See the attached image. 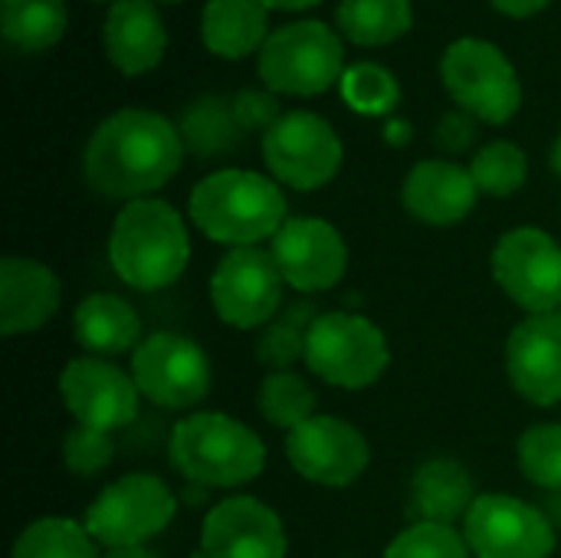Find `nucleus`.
Wrapping results in <instances>:
<instances>
[{
	"mask_svg": "<svg viewBox=\"0 0 561 558\" xmlns=\"http://www.w3.org/2000/svg\"><path fill=\"white\" fill-rule=\"evenodd\" d=\"M184 161L181 132L158 112L122 109L85 145V181L118 201H141L164 187Z\"/></svg>",
	"mask_w": 561,
	"mask_h": 558,
	"instance_id": "nucleus-1",
	"label": "nucleus"
},
{
	"mask_svg": "<svg viewBox=\"0 0 561 558\" xmlns=\"http://www.w3.org/2000/svg\"><path fill=\"white\" fill-rule=\"evenodd\" d=\"M108 260L122 283L135 289L171 286L191 260V237L184 217L158 197L128 201L125 210L115 217L108 237Z\"/></svg>",
	"mask_w": 561,
	"mask_h": 558,
	"instance_id": "nucleus-2",
	"label": "nucleus"
},
{
	"mask_svg": "<svg viewBox=\"0 0 561 558\" xmlns=\"http://www.w3.org/2000/svg\"><path fill=\"white\" fill-rule=\"evenodd\" d=\"M191 217L217 243L253 247L283 230L286 197L256 171H214L191 191Z\"/></svg>",
	"mask_w": 561,
	"mask_h": 558,
	"instance_id": "nucleus-3",
	"label": "nucleus"
},
{
	"mask_svg": "<svg viewBox=\"0 0 561 558\" xmlns=\"http://www.w3.org/2000/svg\"><path fill=\"white\" fill-rule=\"evenodd\" d=\"M171 464L187 483L227 490L260 477L266 451L247 424L204 411L184 418L171 431Z\"/></svg>",
	"mask_w": 561,
	"mask_h": 558,
	"instance_id": "nucleus-4",
	"label": "nucleus"
},
{
	"mask_svg": "<svg viewBox=\"0 0 561 558\" xmlns=\"http://www.w3.org/2000/svg\"><path fill=\"white\" fill-rule=\"evenodd\" d=\"M256 72L270 92L322 95L345 76V49L332 26L319 20H296L266 36Z\"/></svg>",
	"mask_w": 561,
	"mask_h": 558,
	"instance_id": "nucleus-5",
	"label": "nucleus"
},
{
	"mask_svg": "<svg viewBox=\"0 0 561 558\" xmlns=\"http://www.w3.org/2000/svg\"><path fill=\"white\" fill-rule=\"evenodd\" d=\"M440 79L454 102L486 125L510 122L523 105V82L510 56L480 36H460L447 46Z\"/></svg>",
	"mask_w": 561,
	"mask_h": 558,
	"instance_id": "nucleus-6",
	"label": "nucleus"
},
{
	"mask_svg": "<svg viewBox=\"0 0 561 558\" xmlns=\"http://www.w3.org/2000/svg\"><path fill=\"white\" fill-rule=\"evenodd\" d=\"M306 365L335 388H368L388 368L385 332L365 316L325 312L306 326Z\"/></svg>",
	"mask_w": 561,
	"mask_h": 558,
	"instance_id": "nucleus-7",
	"label": "nucleus"
},
{
	"mask_svg": "<svg viewBox=\"0 0 561 558\" xmlns=\"http://www.w3.org/2000/svg\"><path fill=\"white\" fill-rule=\"evenodd\" d=\"M174 493L151 474H131L105 487L85 513V529L108 549H138L174 520Z\"/></svg>",
	"mask_w": 561,
	"mask_h": 558,
	"instance_id": "nucleus-8",
	"label": "nucleus"
},
{
	"mask_svg": "<svg viewBox=\"0 0 561 558\" xmlns=\"http://www.w3.org/2000/svg\"><path fill=\"white\" fill-rule=\"evenodd\" d=\"M342 138L316 112H286L263 135V161L296 191L325 187L342 168Z\"/></svg>",
	"mask_w": 561,
	"mask_h": 558,
	"instance_id": "nucleus-9",
	"label": "nucleus"
},
{
	"mask_svg": "<svg viewBox=\"0 0 561 558\" xmlns=\"http://www.w3.org/2000/svg\"><path fill=\"white\" fill-rule=\"evenodd\" d=\"M493 276L503 293L533 316L561 309V247L539 227L510 230L496 243Z\"/></svg>",
	"mask_w": 561,
	"mask_h": 558,
	"instance_id": "nucleus-10",
	"label": "nucleus"
},
{
	"mask_svg": "<svg viewBox=\"0 0 561 558\" xmlns=\"http://www.w3.org/2000/svg\"><path fill=\"white\" fill-rule=\"evenodd\" d=\"M463 539L477 558H549L556 529L549 516L516 497H477L463 520Z\"/></svg>",
	"mask_w": 561,
	"mask_h": 558,
	"instance_id": "nucleus-11",
	"label": "nucleus"
},
{
	"mask_svg": "<svg viewBox=\"0 0 561 558\" xmlns=\"http://www.w3.org/2000/svg\"><path fill=\"white\" fill-rule=\"evenodd\" d=\"M131 378L148 401L171 411L201 405L214 382L201 345L174 332H158L135 349Z\"/></svg>",
	"mask_w": 561,
	"mask_h": 558,
	"instance_id": "nucleus-12",
	"label": "nucleus"
},
{
	"mask_svg": "<svg viewBox=\"0 0 561 558\" xmlns=\"http://www.w3.org/2000/svg\"><path fill=\"white\" fill-rule=\"evenodd\" d=\"M283 273L270 250L237 247L227 253L210 280V299L217 316L233 329L270 326L283 303Z\"/></svg>",
	"mask_w": 561,
	"mask_h": 558,
	"instance_id": "nucleus-13",
	"label": "nucleus"
},
{
	"mask_svg": "<svg viewBox=\"0 0 561 558\" xmlns=\"http://www.w3.org/2000/svg\"><path fill=\"white\" fill-rule=\"evenodd\" d=\"M286 460L299 477L319 487H348L355 483L368 460V441L339 418H309L286 437Z\"/></svg>",
	"mask_w": 561,
	"mask_h": 558,
	"instance_id": "nucleus-14",
	"label": "nucleus"
},
{
	"mask_svg": "<svg viewBox=\"0 0 561 558\" xmlns=\"http://www.w3.org/2000/svg\"><path fill=\"white\" fill-rule=\"evenodd\" d=\"M283 280L299 293L332 289L348 266L342 234L319 217H289L270 247Z\"/></svg>",
	"mask_w": 561,
	"mask_h": 558,
	"instance_id": "nucleus-15",
	"label": "nucleus"
},
{
	"mask_svg": "<svg viewBox=\"0 0 561 558\" xmlns=\"http://www.w3.org/2000/svg\"><path fill=\"white\" fill-rule=\"evenodd\" d=\"M62 401L82 428L118 431L138 418V385L102 358H72L59 378Z\"/></svg>",
	"mask_w": 561,
	"mask_h": 558,
	"instance_id": "nucleus-16",
	"label": "nucleus"
},
{
	"mask_svg": "<svg viewBox=\"0 0 561 558\" xmlns=\"http://www.w3.org/2000/svg\"><path fill=\"white\" fill-rule=\"evenodd\" d=\"M201 558H286L283 523L253 497L224 500L204 520Z\"/></svg>",
	"mask_w": 561,
	"mask_h": 558,
	"instance_id": "nucleus-17",
	"label": "nucleus"
},
{
	"mask_svg": "<svg viewBox=\"0 0 561 558\" xmlns=\"http://www.w3.org/2000/svg\"><path fill=\"white\" fill-rule=\"evenodd\" d=\"M506 372L513 388L539 405L561 401V312L519 322L506 342Z\"/></svg>",
	"mask_w": 561,
	"mask_h": 558,
	"instance_id": "nucleus-18",
	"label": "nucleus"
},
{
	"mask_svg": "<svg viewBox=\"0 0 561 558\" xmlns=\"http://www.w3.org/2000/svg\"><path fill=\"white\" fill-rule=\"evenodd\" d=\"M102 43L122 76H145L164 59L168 30L151 0H118L105 16Z\"/></svg>",
	"mask_w": 561,
	"mask_h": 558,
	"instance_id": "nucleus-19",
	"label": "nucleus"
},
{
	"mask_svg": "<svg viewBox=\"0 0 561 558\" xmlns=\"http://www.w3.org/2000/svg\"><path fill=\"white\" fill-rule=\"evenodd\" d=\"M477 184L470 168L454 161H421L404 181V207L411 217L431 227L460 224L477 204Z\"/></svg>",
	"mask_w": 561,
	"mask_h": 558,
	"instance_id": "nucleus-20",
	"label": "nucleus"
},
{
	"mask_svg": "<svg viewBox=\"0 0 561 558\" xmlns=\"http://www.w3.org/2000/svg\"><path fill=\"white\" fill-rule=\"evenodd\" d=\"M59 309V280L49 266L7 257L0 263V332L20 335L46 326Z\"/></svg>",
	"mask_w": 561,
	"mask_h": 558,
	"instance_id": "nucleus-21",
	"label": "nucleus"
},
{
	"mask_svg": "<svg viewBox=\"0 0 561 558\" xmlns=\"http://www.w3.org/2000/svg\"><path fill=\"white\" fill-rule=\"evenodd\" d=\"M72 335L92 355H125L141 345V319L125 299L95 293L76 306Z\"/></svg>",
	"mask_w": 561,
	"mask_h": 558,
	"instance_id": "nucleus-22",
	"label": "nucleus"
},
{
	"mask_svg": "<svg viewBox=\"0 0 561 558\" xmlns=\"http://www.w3.org/2000/svg\"><path fill=\"white\" fill-rule=\"evenodd\" d=\"M473 497V480L457 460H427L411 480V516L417 523L450 526L454 520H467Z\"/></svg>",
	"mask_w": 561,
	"mask_h": 558,
	"instance_id": "nucleus-23",
	"label": "nucleus"
},
{
	"mask_svg": "<svg viewBox=\"0 0 561 558\" xmlns=\"http://www.w3.org/2000/svg\"><path fill=\"white\" fill-rule=\"evenodd\" d=\"M266 7L260 0H207L201 39L220 59H243L266 43Z\"/></svg>",
	"mask_w": 561,
	"mask_h": 558,
	"instance_id": "nucleus-24",
	"label": "nucleus"
},
{
	"mask_svg": "<svg viewBox=\"0 0 561 558\" xmlns=\"http://www.w3.org/2000/svg\"><path fill=\"white\" fill-rule=\"evenodd\" d=\"M335 23L355 46H388L411 30L414 10L411 0H342Z\"/></svg>",
	"mask_w": 561,
	"mask_h": 558,
	"instance_id": "nucleus-25",
	"label": "nucleus"
},
{
	"mask_svg": "<svg viewBox=\"0 0 561 558\" xmlns=\"http://www.w3.org/2000/svg\"><path fill=\"white\" fill-rule=\"evenodd\" d=\"M0 30L23 53H43L66 33V0H0Z\"/></svg>",
	"mask_w": 561,
	"mask_h": 558,
	"instance_id": "nucleus-26",
	"label": "nucleus"
},
{
	"mask_svg": "<svg viewBox=\"0 0 561 558\" xmlns=\"http://www.w3.org/2000/svg\"><path fill=\"white\" fill-rule=\"evenodd\" d=\"M178 132L184 138V148H191L201 158L227 155L243 138V128L233 115V102H224L217 95H207V99H197L194 105H187Z\"/></svg>",
	"mask_w": 561,
	"mask_h": 558,
	"instance_id": "nucleus-27",
	"label": "nucleus"
},
{
	"mask_svg": "<svg viewBox=\"0 0 561 558\" xmlns=\"http://www.w3.org/2000/svg\"><path fill=\"white\" fill-rule=\"evenodd\" d=\"M13 558H99V553L85 526L62 516H46L20 533Z\"/></svg>",
	"mask_w": 561,
	"mask_h": 558,
	"instance_id": "nucleus-28",
	"label": "nucleus"
},
{
	"mask_svg": "<svg viewBox=\"0 0 561 558\" xmlns=\"http://www.w3.org/2000/svg\"><path fill=\"white\" fill-rule=\"evenodd\" d=\"M256 405H260V414L273 428H286V431H296L299 424L316 418V391L296 372L266 375L263 385H260Z\"/></svg>",
	"mask_w": 561,
	"mask_h": 558,
	"instance_id": "nucleus-29",
	"label": "nucleus"
},
{
	"mask_svg": "<svg viewBox=\"0 0 561 558\" xmlns=\"http://www.w3.org/2000/svg\"><path fill=\"white\" fill-rule=\"evenodd\" d=\"M470 174H473L477 191H483L490 197H510L526 184L529 161H526V151L519 145L493 141V145H486V148H480L473 155Z\"/></svg>",
	"mask_w": 561,
	"mask_h": 558,
	"instance_id": "nucleus-30",
	"label": "nucleus"
},
{
	"mask_svg": "<svg viewBox=\"0 0 561 558\" xmlns=\"http://www.w3.org/2000/svg\"><path fill=\"white\" fill-rule=\"evenodd\" d=\"M342 99L362 115H388L401 102V86L385 66L358 62L342 76Z\"/></svg>",
	"mask_w": 561,
	"mask_h": 558,
	"instance_id": "nucleus-31",
	"label": "nucleus"
},
{
	"mask_svg": "<svg viewBox=\"0 0 561 558\" xmlns=\"http://www.w3.org/2000/svg\"><path fill=\"white\" fill-rule=\"evenodd\" d=\"M519 470L542 490L561 493V424H536L519 437Z\"/></svg>",
	"mask_w": 561,
	"mask_h": 558,
	"instance_id": "nucleus-32",
	"label": "nucleus"
},
{
	"mask_svg": "<svg viewBox=\"0 0 561 558\" xmlns=\"http://www.w3.org/2000/svg\"><path fill=\"white\" fill-rule=\"evenodd\" d=\"M385 558H470V546L450 526L414 523L388 546Z\"/></svg>",
	"mask_w": 561,
	"mask_h": 558,
	"instance_id": "nucleus-33",
	"label": "nucleus"
},
{
	"mask_svg": "<svg viewBox=\"0 0 561 558\" xmlns=\"http://www.w3.org/2000/svg\"><path fill=\"white\" fill-rule=\"evenodd\" d=\"M112 457H115V444L105 431L76 424L62 441V460L79 477H92V474L105 470L112 464Z\"/></svg>",
	"mask_w": 561,
	"mask_h": 558,
	"instance_id": "nucleus-34",
	"label": "nucleus"
},
{
	"mask_svg": "<svg viewBox=\"0 0 561 558\" xmlns=\"http://www.w3.org/2000/svg\"><path fill=\"white\" fill-rule=\"evenodd\" d=\"M306 355V332L296 322H270L263 339L256 342V358L273 365L276 372H289L296 358Z\"/></svg>",
	"mask_w": 561,
	"mask_h": 558,
	"instance_id": "nucleus-35",
	"label": "nucleus"
},
{
	"mask_svg": "<svg viewBox=\"0 0 561 558\" xmlns=\"http://www.w3.org/2000/svg\"><path fill=\"white\" fill-rule=\"evenodd\" d=\"M233 115H237V122H240L243 132H260L263 128V135L283 118L279 99L273 92H263V89H243V92H237Z\"/></svg>",
	"mask_w": 561,
	"mask_h": 558,
	"instance_id": "nucleus-36",
	"label": "nucleus"
},
{
	"mask_svg": "<svg viewBox=\"0 0 561 558\" xmlns=\"http://www.w3.org/2000/svg\"><path fill=\"white\" fill-rule=\"evenodd\" d=\"M477 138V125H473V115L470 112H454V115H444L440 125H437V145L447 148V151H467Z\"/></svg>",
	"mask_w": 561,
	"mask_h": 558,
	"instance_id": "nucleus-37",
	"label": "nucleus"
},
{
	"mask_svg": "<svg viewBox=\"0 0 561 558\" xmlns=\"http://www.w3.org/2000/svg\"><path fill=\"white\" fill-rule=\"evenodd\" d=\"M500 13L513 16V20H526V16H536L542 13L552 0H490Z\"/></svg>",
	"mask_w": 561,
	"mask_h": 558,
	"instance_id": "nucleus-38",
	"label": "nucleus"
},
{
	"mask_svg": "<svg viewBox=\"0 0 561 558\" xmlns=\"http://www.w3.org/2000/svg\"><path fill=\"white\" fill-rule=\"evenodd\" d=\"M266 10H309L322 0H260Z\"/></svg>",
	"mask_w": 561,
	"mask_h": 558,
	"instance_id": "nucleus-39",
	"label": "nucleus"
},
{
	"mask_svg": "<svg viewBox=\"0 0 561 558\" xmlns=\"http://www.w3.org/2000/svg\"><path fill=\"white\" fill-rule=\"evenodd\" d=\"M102 558H158L151 549L138 546V549H108V556Z\"/></svg>",
	"mask_w": 561,
	"mask_h": 558,
	"instance_id": "nucleus-40",
	"label": "nucleus"
},
{
	"mask_svg": "<svg viewBox=\"0 0 561 558\" xmlns=\"http://www.w3.org/2000/svg\"><path fill=\"white\" fill-rule=\"evenodd\" d=\"M388 138L391 141H404L408 138V125H388Z\"/></svg>",
	"mask_w": 561,
	"mask_h": 558,
	"instance_id": "nucleus-41",
	"label": "nucleus"
},
{
	"mask_svg": "<svg viewBox=\"0 0 561 558\" xmlns=\"http://www.w3.org/2000/svg\"><path fill=\"white\" fill-rule=\"evenodd\" d=\"M552 168L561 174V135L556 138V145H552Z\"/></svg>",
	"mask_w": 561,
	"mask_h": 558,
	"instance_id": "nucleus-42",
	"label": "nucleus"
},
{
	"mask_svg": "<svg viewBox=\"0 0 561 558\" xmlns=\"http://www.w3.org/2000/svg\"><path fill=\"white\" fill-rule=\"evenodd\" d=\"M151 3H181V0H151Z\"/></svg>",
	"mask_w": 561,
	"mask_h": 558,
	"instance_id": "nucleus-43",
	"label": "nucleus"
},
{
	"mask_svg": "<svg viewBox=\"0 0 561 558\" xmlns=\"http://www.w3.org/2000/svg\"><path fill=\"white\" fill-rule=\"evenodd\" d=\"M95 3H118V0H95Z\"/></svg>",
	"mask_w": 561,
	"mask_h": 558,
	"instance_id": "nucleus-44",
	"label": "nucleus"
}]
</instances>
